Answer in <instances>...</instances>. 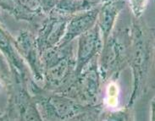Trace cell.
Segmentation results:
<instances>
[{
    "mask_svg": "<svg viewBox=\"0 0 155 121\" xmlns=\"http://www.w3.org/2000/svg\"><path fill=\"white\" fill-rule=\"evenodd\" d=\"M140 20L141 18L137 19L134 17L129 30L130 42L127 51V62L132 68L134 85L128 107H130L134 103L143 90L148 70L151 48L153 47L150 29H147Z\"/></svg>",
    "mask_w": 155,
    "mask_h": 121,
    "instance_id": "cell-1",
    "label": "cell"
},
{
    "mask_svg": "<svg viewBox=\"0 0 155 121\" xmlns=\"http://www.w3.org/2000/svg\"><path fill=\"white\" fill-rule=\"evenodd\" d=\"M101 6V5H100ZM100 6L73 15L68 21L63 38L57 47L68 45L75 38L91 29L96 24Z\"/></svg>",
    "mask_w": 155,
    "mask_h": 121,
    "instance_id": "cell-4",
    "label": "cell"
},
{
    "mask_svg": "<svg viewBox=\"0 0 155 121\" xmlns=\"http://www.w3.org/2000/svg\"><path fill=\"white\" fill-rule=\"evenodd\" d=\"M100 5L91 0H57L50 12L71 17L77 13L83 12Z\"/></svg>",
    "mask_w": 155,
    "mask_h": 121,
    "instance_id": "cell-6",
    "label": "cell"
},
{
    "mask_svg": "<svg viewBox=\"0 0 155 121\" xmlns=\"http://www.w3.org/2000/svg\"><path fill=\"white\" fill-rule=\"evenodd\" d=\"M103 47L104 40L97 24L80 36L78 38V53L75 70L76 77L81 73L84 68L93 58H96L97 53Z\"/></svg>",
    "mask_w": 155,
    "mask_h": 121,
    "instance_id": "cell-3",
    "label": "cell"
},
{
    "mask_svg": "<svg viewBox=\"0 0 155 121\" xmlns=\"http://www.w3.org/2000/svg\"><path fill=\"white\" fill-rule=\"evenodd\" d=\"M126 3L127 0H108L101 4L96 24L100 31L104 45L112 33L118 15Z\"/></svg>",
    "mask_w": 155,
    "mask_h": 121,
    "instance_id": "cell-5",
    "label": "cell"
},
{
    "mask_svg": "<svg viewBox=\"0 0 155 121\" xmlns=\"http://www.w3.org/2000/svg\"><path fill=\"white\" fill-rule=\"evenodd\" d=\"M151 120L155 121V96L151 103Z\"/></svg>",
    "mask_w": 155,
    "mask_h": 121,
    "instance_id": "cell-8",
    "label": "cell"
},
{
    "mask_svg": "<svg viewBox=\"0 0 155 121\" xmlns=\"http://www.w3.org/2000/svg\"><path fill=\"white\" fill-rule=\"evenodd\" d=\"M149 0H127L131 13L135 18H142L143 13L147 8Z\"/></svg>",
    "mask_w": 155,
    "mask_h": 121,
    "instance_id": "cell-7",
    "label": "cell"
},
{
    "mask_svg": "<svg viewBox=\"0 0 155 121\" xmlns=\"http://www.w3.org/2000/svg\"><path fill=\"white\" fill-rule=\"evenodd\" d=\"M70 18L54 12L48 13L38 25L36 36L38 48L42 52L58 46L63 38Z\"/></svg>",
    "mask_w": 155,
    "mask_h": 121,
    "instance_id": "cell-2",
    "label": "cell"
},
{
    "mask_svg": "<svg viewBox=\"0 0 155 121\" xmlns=\"http://www.w3.org/2000/svg\"><path fill=\"white\" fill-rule=\"evenodd\" d=\"M150 31H151L152 38H153V48L155 52V28H151Z\"/></svg>",
    "mask_w": 155,
    "mask_h": 121,
    "instance_id": "cell-9",
    "label": "cell"
}]
</instances>
